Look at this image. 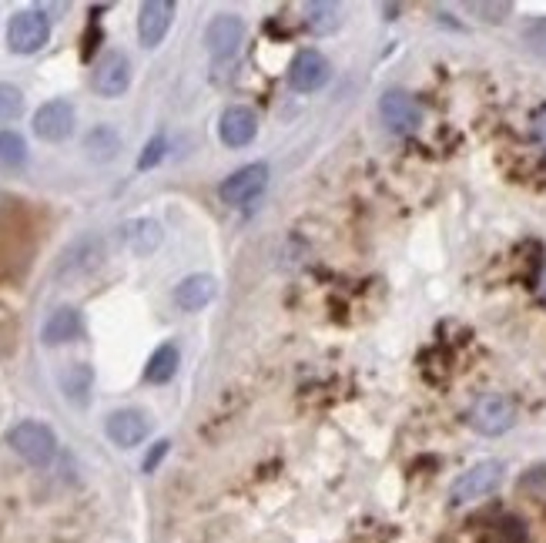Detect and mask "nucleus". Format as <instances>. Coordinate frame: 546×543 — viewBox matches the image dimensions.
Here are the masks:
<instances>
[{"label": "nucleus", "instance_id": "nucleus-11", "mask_svg": "<svg viewBox=\"0 0 546 543\" xmlns=\"http://www.w3.org/2000/svg\"><path fill=\"white\" fill-rule=\"evenodd\" d=\"M171 17H175V4L171 0H148L138 11V37L145 47H158L165 41Z\"/></svg>", "mask_w": 546, "mask_h": 543}, {"label": "nucleus", "instance_id": "nucleus-12", "mask_svg": "<svg viewBox=\"0 0 546 543\" xmlns=\"http://www.w3.org/2000/svg\"><path fill=\"white\" fill-rule=\"evenodd\" d=\"M255 131H258V118L252 108H245V104H232V108H225L222 121H218V135L228 148H245L255 141Z\"/></svg>", "mask_w": 546, "mask_h": 543}, {"label": "nucleus", "instance_id": "nucleus-16", "mask_svg": "<svg viewBox=\"0 0 546 543\" xmlns=\"http://www.w3.org/2000/svg\"><path fill=\"white\" fill-rule=\"evenodd\" d=\"M78 336H81V312L71 309V306L54 309L41 329V339L47 342V346H61V342H71Z\"/></svg>", "mask_w": 546, "mask_h": 543}, {"label": "nucleus", "instance_id": "nucleus-20", "mask_svg": "<svg viewBox=\"0 0 546 543\" xmlns=\"http://www.w3.org/2000/svg\"><path fill=\"white\" fill-rule=\"evenodd\" d=\"M91 383H94V373H91V366H84V362H74V366L61 376L64 396L71 399L74 406H84V403H88Z\"/></svg>", "mask_w": 546, "mask_h": 543}, {"label": "nucleus", "instance_id": "nucleus-28", "mask_svg": "<svg viewBox=\"0 0 546 543\" xmlns=\"http://www.w3.org/2000/svg\"><path fill=\"white\" fill-rule=\"evenodd\" d=\"M533 131H536V138L546 141V111L536 114V121H533Z\"/></svg>", "mask_w": 546, "mask_h": 543}, {"label": "nucleus", "instance_id": "nucleus-14", "mask_svg": "<svg viewBox=\"0 0 546 543\" xmlns=\"http://www.w3.org/2000/svg\"><path fill=\"white\" fill-rule=\"evenodd\" d=\"M104 259V249H101V238H91L84 235L78 242L71 245L64 255H61V275H84V272H94Z\"/></svg>", "mask_w": 546, "mask_h": 543}, {"label": "nucleus", "instance_id": "nucleus-7", "mask_svg": "<svg viewBox=\"0 0 546 543\" xmlns=\"http://www.w3.org/2000/svg\"><path fill=\"white\" fill-rule=\"evenodd\" d=\"M268 185V168L265 165H245L235 175H228L218 188L225 205H248L252 198H258Z\"/></svg>", "mask_w": 546, "mask_h": 543}, {"label": "nucleus", "instance_id": "nucleus-2", "mask_svg": "<svg viewBox=\"0 0 546 543\" xmlns=\"http://www.w3.org/2000/svg\"><path fill=\"white\" fill-rule=\"evenodd\" d=\"M516 423V403L506 393H483L469 406V426L483 436H503Z\"/></svg>", "mask_w": 546, "mask_h": 543}, {"label": "nucleus", "instance_id": "nucleus-8", "mask_svg": "<svg viewBox=\"0 0 546 543\" xmlns=\"http://www.w3.org/2000/svg\"><path fill=\"white\" fill-rule=\"evenodd\" d=\"M74 131V108L67 101H47L34 114V135L41 141H67Z\"/></svg>", "mask_w": 546, "mask_h": 543}, {"label": "nucleus", "instance_id": "nucleus-5", "mask_svg": "<svg viewBox=\"0 0 546 543\" xmlns=\"http://www.w3.org/2000/svg\"><path fill=\"white\" fill-rule=\"evenodd\" d=\"M91 84L101 98H121L131 84V61L124 57L121 51H108L98 57L94 64V74H91Z\"/></svg>", "mask_w": 546, "mask_h": 543}, {"label": "nucleus", "instance_id": "nucleus-3", "mask_svg": "<svg viewBox=\"0 0 546 543\" xmlns=\"http://www.w3.org/2000/svg\"><path fill=\"white\" fill-rule=\"evenodd\" d=\"M503 483V463L496 460H483L476 466H469L466 473L456 476V483L449 487V500L456 503H473V500H483Z\"/></svg>", "mask_w": 546, "mask_h": 543}, {"label": "nucleus", "instance_id": "nucleus-6", "mask_svg": "<svg viewBox=\"0 0 546 543\" xmlns=\"http://www.w3.org/2000/svg\"><path fill=\"white\" fill-rule=\"evenodd\" d=\"M379 114H382V121L396 131V135H413V131L423 125V111H419L413 94H406V91H386V94H382Z\"/></svg>", "mask_w": 546, "mask_h": 543}, {"label": "nucleus", "instance_id": "nucleus-1", "mask_svg": "<svg viewBox=\"0 0 546 543\" xmlns=\"http://www.w3.org/2000/svg\"><path fill=\"white\" fill-rule=\"evenodd\" d=\"M7 443H11V450L31 466H47L57 453L54 430H51V426H44V423H34V419L17 423L14 430L7 433Z\"/></svg>", "mask_w": 546, "mask_h": 543}, {"label": "nucleus", "instance_id": "nucleus-15", "mask_svg": "<svg viewBox=\"0 0 546 543\" xmlns=\"http://www.w3.org/2000/svg\"><path fill=\"white\" fill-rule=\"evenodd\" d=\"M215 292H218V282L212 279V275L198 272V275H188V279H181V282H178L175 302H178V309L198 312V309H205L208 302L215 299Z\"/></svg>", "mask_w": 546, "mask_h": 543}, {"label": "nucleus", "instance_id": "nucleus-23", "mask_svg": "<svg viewBox=\"0 0 546 543\" xmlns=\"http://www.w3.org/2000/svg\"><path fill=\"white\" fill-rule=\"evenodd\" d=\"M24 111V94L14 84H0V125H11Z\"/></svg>", "mask_w": 546, "mask_h": 543}, {"label": "nucleus", "instance_id": "nucleus-22", "mask_svg": "<svg viewBox=\"0 0 546 543\" xmlns=\"http://www.w3.org/2000/svg\"><path fill=\"white\" fill-rule=\"evenodd\" d=\"M27 161V145L17 131H0V168H24Z\"/></svg>", "mask_w": 546, "mask_h": 543}, {"label": "nucleus", "instance_id": "nucleus-26", "mask_svg": "<svg viewBox=\"0 0 546 543\" xmlns=\"http://www.w3.org/2000/svg\"><path fill=\"white\" fill-rule=\"evenodd\" d=\"M469 11L480 14L483 21H490V24H500L503 17L513 11V4H480V0H476V4H469Z\"/></svg>", "mask_w": 546, "mask_h": 543}, {"label": "nucleus", "instance_id": "nucleus-9", "mask_svg": "<svg viewBox=\"0 0 546 543\" xmlns=\"http://www.w3.org/2000/svg\"><path fill=\"white\" fill-rule=\"evenodd\" d=\"M245 41V24H242V17H235V14H218L212 17V24L205 27V47H208V54L212 57H232L238 51V44Z\"/></svg>", "mask_w": 546, "mask_h": 543}, {"label": "nucleus", "instance_id": "nucleus-19", "mask_svg": "<svg viewBox=\"0 0 546 543\" xmlns=\"http://www.w3.org/2000/svg\"><path fill=\"white\" fill-rule=\"evenodd\" d=\"M84 151H88V158L91 161H111L114 155L121 151V138H118V131H114L111 125H98V128H91L88 131V138H84Z\"/></svg>", "mask_w": 546, "mask_h": 543}, {"label": "nucleus", "instance_id": "nucleus-17", "mask_svg": "<svg viewBox=\"0 0 546 543\" xmlns=\"http://www.w3.org/2000/svg\"><path fill=\"white\" fill-rule=\"evenodd\" d=\"M121 238L134 255H151L161 245V225L155 218H134L121 228Z\"/></svg>", "mask_w": 546, "mask_h": 543}, {"label": "nucleus", "instance_id": "nucleus-4", "mask_svg": "<svg viewBox=\"0 0 546 543\" xmlns=\"http://www.w3.org/2000/svg\"><path fill=\"white\" fill-rule=\"evenodd\" d=\"M51 41V21L41 11H17L7 24V47L14 54H37Z\"/></svg>", "mask_w": 546, "mask_h": 543}, {"label": "nucleus", "instance_id": "nucleus-27", "mask_svg": "<svg viewBox=\"0 0 546 543\" xmlns=\"http://www.w3.org/2000/svg\"><path fill=\"white\" fill-rule=\"evenodd\" d=\"M168 446H171L168 440H158V443H155V450H151V453H148V460H145V473H151V470H155V466L161 463V456L168 453Z\"/></svg>", "mask_w": 546, "mask_h": 543}, {"label": "nucleus", "instance_id": "nucleus-18", "mask_svg": "<svg viewBox=\"0 0 546 543\" xmlns=\"http://www.w3.org/2000/svg\"><path fill=\"white\" fill-rule=\"evenodd\" d=\"M178 373V346L175 342H161V346L151 352L148 366H145V379L148 383H171V376Z\"/></svg>", "mask_w": 546, "mask_h": 543}, {"label": "nucleus", "instance_id": "nucleus-25", "mask_svg": "<svg viewBox=\"0 0 546 543\" xmlns=\"http://www.w3.org/2000/svg\"><path fill=\"white\" fill-rule=\"evenodd\" d=\"M165 158V135H155L145 145V151H141V158H138V168L141 171H148V168H155L158 161Z\"/></svg>", "mask_w": 546, "mask_h": 543}, {"label": "nucleus", "instance_id": "nucleus-24", "mask_svg": "<svg viewBox=\"0 0 546 543\" xmlns=\"http://www.w3.org/2000/svg\"><path fill=\"white\" fill-rule=\"evenodd\" d=\"M523 41L530 44L533 51L546 54V17H533V21L523 27Z\"/></svg>", "mask_w": 546, "mask_h": 543}, {"label": "nucleus", "instance_id": "nucleus-13", "mask_svg": "<svg viewBox=\"0 0 546 543\" xmlns=\"http://www.w3.org/2000/svg\"><path fill=\"white\" fill-rule=\"evenodd\" d=\"M108 436L114 446L131 450L148 436V416L138 413V409H118V413L108 416Z\"/></svg>", "mask_w": 546, "mask_h": 543}, {"label": "nucleus", "instance_id": "nucleus-10", "mask_svg": "<svg viewBox=\"0 0 546 543\" xmlns=\"http://www.w3.org/2000/svg\"><path fill=\"white\" fill-rule=\"evenodd\" d=\"M329 74H332L329 61H325L319 51H299L289 64V84L302 94L319 91L322 84L329 81Z\"/></svg>", "mask_w": 546, "mask_h": 543}, {"label": "nucleus", "instance_id": "nucleus-21", "mask_svg": "<svg viewBox=\"0 0 546 543\" xmlns=\"http://www.w3.org/2000/svg\"><path fill=\"white\" fill-rule=\"evenodd\" d=\"M339 24H342V11L335 4H325V0H319V4H309L305 7V27H309L312 34H332V31H339Z\"/></svg>", "mask_w": 546, "mask_h": 543}]
</instances>
